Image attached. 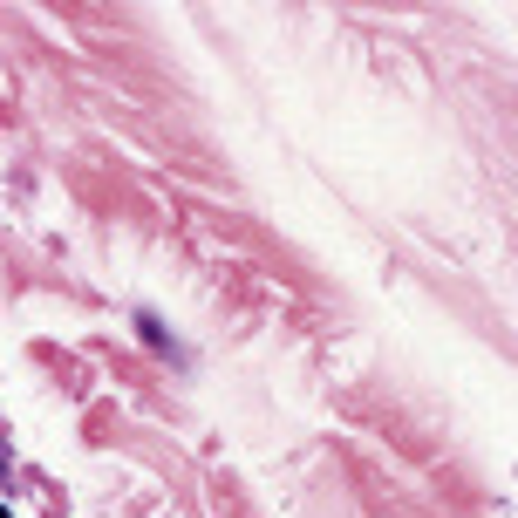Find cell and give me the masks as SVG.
I'll use <instances>...</instances> for the list:
<instances>
[{
	"instance_id": "6da1fadb",
	"label": "cell",
	"mask_w": 518,
	"mask_h": 518,
	"mask_svg": "<svg viewBox=\"0 0 518 518\" xmlns=\"http://www.w3.org/2000/svg\"><path fill=\"white\" fill-rule=\"evenodd\" d=\"M0 518H7V512H0Z\"/></svg>"
}]
</instances>
